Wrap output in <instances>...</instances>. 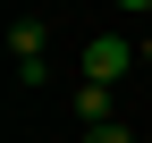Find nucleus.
I'll return each mask as SVG.
<instances>
[{
    "label": "nucleus",
    "instance_id": "39448f33",
    "mask_svg": "<svg viewBox=\"0 0 152 143\" xmlns=\"http://www.w3.org/2000/svg\"><path fill=\"white\" fill-rule=\"evenodd\" d=\"M135 51H144V67H152V25H144V34H135Z\"/></svg>",
    "mask_w": 152,
    "mask_h": 143
},
{
    "label": "nucleus",
    "instance_id": "7ed1b4c3",
    "mask_svg": "<svg viewBox=\"0 0 152 143\" xmlns=\"http://www.w3.org/2000/svg\"><path fill=\"white\" fill-rule=\"evenodd\" d=\"M110 118V84H76V126H102Z\"/></svg>",
    "mask_w": 152,
    "mask_h": 143
},
{
    "label": "nucleus",
    "instance_id": "f257e3e1",
    "mask_svg": "<svg viewBox=\"0 0 152 143\" xmlns=\"http://www.w3.org/2000/svg\"><path fill=\"white\" fill-rule=\"evenodd\" d=\"M127 67H144L135 34H93V42H85V84H118Z\"/></svg>",
    "mask_w": 152,
    "mask_h": 143
},
{
    "label": "nucleus",
    "instance_id": "f03ea898",
    "mask_svg": "<svg viewBox=\"0 0 152 143\" xmlns=\"http://www.w3.org/2000/svg\"><path fill=\"white\" fill-rule=\"evenodd\" d=\"M42 51H51V25H42V17H17V25H9V59H17V84H26V93L51 76Z\"/></svg>",
    "mask_w": 152,
    "mask_h": 143
},
{
    "label": "nucleus",
    "instance_id": "20e7f679",
    "mask_svg": "<svg viewBox=\"0 0 152 143\" xmlns=\"http://www.w3.org/2000/svg\"><path fill=\"white\" fill-rule=\"evenodd\" d=\"M85 143H135V135H127L118 118H102V126H85Z\"/></svg>",
    "mask_w": 152,
    "mask_h": 143
},
{
    "label": "nucleus",
    "instance_id": "423d86ee",
    "mask_svg": "<svg viewBox=\"0 0 152 143\" xmlns=\"http://www.w3.org/2000/svg\"><path fill=\"white\" fill-rule=\"evenodd\" d=\"M110 9H152V0H110Z\"/></svg>",
    "mask_w": 152,
    "mask_h": 143
}]
</instances>
